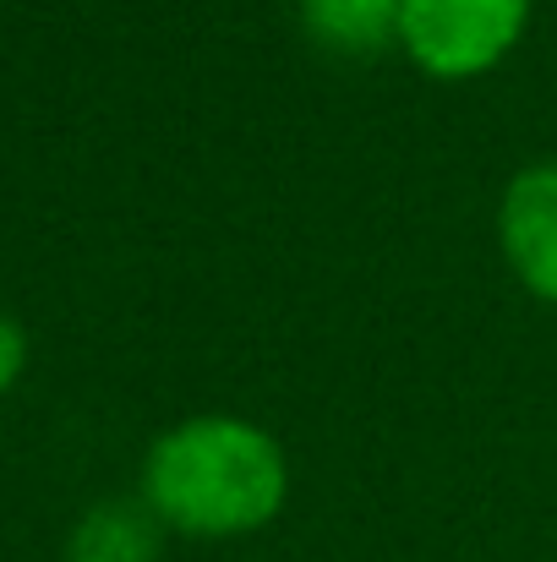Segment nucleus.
Returning a JSON list of instances; mask_svg holds the SVG:
<instances>
[{"label":"nucleus","instance_id":"obj_1","mask_svg":"<svg viewBox=\"0 0 557 562\" xmlns=\"http://www.w3.org/2000/svg\"><path fill=\"white\" fill-rule=\"evenodd\" d=\"M137 497L181 541H246L285 514L290 453L246 415H186L148 442Z\"/></svg>","mask_w":557,"mask_h":562},{"label":"nucleus","instance_id":"obj_2","mask_svg":"<svg viewBox=\"0 0 557 562\" xmlns=\"http://www.w3.org/2000/svg\"><path fill=\"white\" fill-rule=\"evenodd\" d=\"M536 0H399V55L432 82H476L498 71Z\"/></svg>","mask_w":557,"mask_h":562},{"label":"nucleus","instance_id":"obj_3","mask_svg":"<svg viewBox=\"0 0 557 562\" xmlns=\"http://www.w3.org/2000/svg\"><path fill=\"white\" fill-rule=\"evenodd\" d=\"M498 251L514 284L557 312V159H536L509 176L498 196Z\"/></svg>","mask_w":557,"mask_h":562},{"label":"nucleus","instance_id":"obj_4","mask_svg":"<svg viewBox=\"0 0 557 562\" xmlns=\"http://www.w3.org/2000/svg\"><path fill=\"white\" fill-rule=\"evenodd\" d=\"M170 530L154 519L143 497H104L93 503L71 536H66V562H159Z\"/></svg>","mask_w":557,"mask_h":562},{"label":"nucleus","instance_id":"obj_5","mask_svg":"<svg viewBox=\"0 0 557 562\" xmlns=\"http://www.w3.org/2000/svg\"><path fill=\"white\" fill-rule=\"evenodd\" d=\"M301 27L334 60H377L399 49V0H301Z\"/></svg>","mask_w":557,"mask_h":562},{"label":"nucleus","instance_id":"obj_6","mask_svg":"<svg viewBox=\"0 0 557 562\" xmlns=\"http://www.w3.org/2000/svg\"><path fill=\"white\" fill-rule=\"evenodd\" d=\"M22 367H27V334L16 328L11 312H0V393L22 376Z\"/></svg>","mask_w":557,"mask_h":562}]
</instances>
